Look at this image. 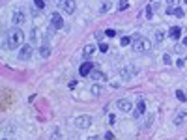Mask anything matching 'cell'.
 <instances>
[{"label": "cell", "mask_w": 187, "mask_h": 140, "mask_svg": "<svg viewBox=\"0 0 187 140\" xmlns=\"http://www.w3.org/2000/svg\"><path fill=\"white\" fill-rule=\"evenodd\" d=\"M22 41H25V34H22V30L17 28V26L11 28V30H8V32L4 34V47H6V49H10V51L21 47Z\"/></svg>", "instance_id": "6da1fadb"}, {"label": "cell", "mask_w": 187, "mask_h": 140, "mask_svg": "<svg viewBox=\"0 0 187 140\" xmlns=\"http://www.w3.org/2000/svg\"><path fill=\"white\" fill-rule=\"evenodd\" d=\"M131 39H133V43H131V45H133V51H135V52H146V51H150L152 43H150L146 37L135 34V36H131Z\"/></svg>", "instance_id": "7a4b0ae2"}, {"label": "cell", "mask_w": 187, "mask_h": 140, "mask_svg": "<svg viewBox=\"0 0 187 140\" xmlns=\"http://www.w3.org/2000/svg\"><path fill=\"white\" fill-rule=\"evenodd\" d=\"M11 22H13V26H22L26 22V13L22 10H15L11 13Z\"/></svg>", "instance_id": "3957f363"}, {"label": "cell", "mask_w": 187, "mask_h": 140, "mask_svg": "<svg viewBox=\"0 0 187 140\" xmlns=\"http://www.w3.org/2000/svg\"><path fill=\"white\" fill-rule=\"evenodd\" d=\"M92 125V118H90V116H77V118H75V127L77 129H88Z\"/></svg>", "instance_id": "277c9868"}, {"label": "cell", "mask_w": 187, "mask_h": 140, "mask_svg": "<svg viewBox=\"0 0 187 140\" xmlns=\"http://www.w3.org/2000/svg\"><path fill=\"white\" fill-rule=\"evenodd\" d=\"M60 8H62L67 15H73L75 10H77V4H75V0H64V2L60 4Z\"/></svg>", "instance_id": "5b68a950"}, {"label": "cell", "mask_w": 187, "mask_h": 140, "mask_svg": "<svg viewBox=\"0 0 187 140\" xmlns=\"http://www.w3.org/2000/svg\"><path fill=\"white\" fill-rule=\"evenodd\" d=\"M135 73H137V71H135L133 65H127V67H122V69H120V77H122V80H125V82L131 80Z\"/></svg>", "instance_id": "8992f818"}, {"label": "cell", "mask_w": 187, "mask_h": 140, "mask_svg": "<svg viewBox=\"0 0 187 140\" xmlns=\"http://www.w3.org/2000/svg\"><path fill=\"white\" fill-rule=\"evenodd\" d=\"M51 26H53L54 30L64 28V19H62V15H60L58 11H54V13H53V17H51Z\"/></svg>", "instance_id": "52a82bcc"}, {"label": "cell", "mask_w": 187, "mask_h": 140, "mask_svg": "<svg viewBox=\"0 0 187 140\" xmlns=\"http://www.w3.org/2000/svg\"><path fill=\"white\" fill-rule=\"evenodd\" d=\"M32 56V45H22L21 47V51H19V60H30Z\"/></svg>", "instance_id": "ba28073f"}, {"label": "cell", "mask_w": 187, "mask_h": 140, "mask_svg": "<svg viewBox=\"0 0 187 140\" xmlns=\"http://www.w3.org/2000/svg\"><path fill=\"white\" fill-rule=\"evenodd\" d=\"M116 107H118L120 110H124V112H131L133 103H131L129 99H118V101H116Z\"/></svg>", "instance_id": "9c48e42d"}, {"label": "cell", "mask_w": 187, "mask_h": 140, "mask_svg": "<svg viewBox=\"0 0 187 140\" xmlns=\"http://www.w3.org/2000/svg\"><path fill=\"white\" fill-rule=\"evenodd\" d=\"M96 67L92 62H84L82 65H81V69H79V73H81V77H90V73H92V69Z\"/></svg>", "instance_id": "30bf717a"}, {"label": "cell", "mask_w": 187, "mask_h": 140, "mask_svg": "<svg viewBox=\"0 0 187 140\" xmlns=\"http://www.w3.org/2000/svg\"><path fill=\"white\" fill-rule=\"evenodd\" d=\"M28 39H30V45H41V37H39V32H38V28H32L30 30V34H28Z\"/></svg>", "instance_id": "8fae6325"}, {"label": "cell", "mask_w": 187, "mask_h": 140, "mask_svg": "<svg viewBox=\"0 0 187 140\" xmlns=\"http://www.w3.org/2000/svg\"><path fill=\"white\" fill-rule=\"evenodd\" d=\"M144 110H146V105H144V101H138V103H137V108L133 110V118H140V116L144 114Z\"/></svg>", "instance_id": "7c38bea8"}, {"label": "cell", "mask_w": 187, "mask_h": 140, "mask_svg": "<svg viewBox=\"0 0 187 140\" xmlns=\"http://www.w3.org/2000/svg\"><path fill=\"white\" fill-rule=\"evenodd\" d=\"M90 79H94V80L97 82V80H105V75L101 73V69H99V67H94V69H92V73H90Z\"/></svg>", "instance_id": "4fadbf2b"}, {"label": "cell", "mask_w": 187, "mask_h": 140, "mask_svg": "<svg viewBox=\"0 0 187 140\" xmlns=\"http://www.w3.org/2000/svg\"><path fill=\"white\" fill-rule=\"evenodd\" d=\"M38 52H39L41 58H49L51 56V47L47 45V43H43V45H39V51Z\"/></svg>", "instance_id": "5bb4252c"}, {"label": "cell", "mask_w": 187, "mask_h": 140, "mask_svg": "<svg viewBox=\"0 0 187 140\" xmlns=\"http://www.w3.org/2000/svg\"><path fill=\"white\" fill-rule=\"evenodd\" d=\"M167 13L169 15H176V17H183V10L181 8H176V6H169L167 8Z\"/></svg>", "instance_id": "9a60e30c"}, {"label": "cell", "mask_w": 187, "mask_h": 140, "mask_svg": "<svg viewBox=\"0 0 187 140\" xmlns=\"http://www.w3.org/2000/svg\"><path fill=\"white\" fill-rule=\"evenodd\" d=\"M169 36H170L174 41H178V39H180V36H181V28H180V26H172V28L169 30Z\"/></svg>", "instance_id": "2e32d148"}, {"label": "cell", "mask_w": 187, "mask_h": 140, "mask_svg": "<svg viewBox=\"0 0 187 140\" xmlns=\"http://www.w3.org/2000/svg\"><path fill=\"white\" fill-rule=\"evenodd\" d=\"M185 120H187V112H178L174 118V125H181Z\"/></svg>", "instance_id": "e0dca14e"}, {"label": "cell", "mask_w": 187, "mask_h": 140, "mask_svg": "<svg viewBox=\"0 0 187 140\" xmlns=\"http://www.w3.org/2000/svg\"><path fill=\"white\" fill-rule=\"evenodd\" d=\"M90 90H92L94 95H101V84H97V82H96V84H92Z\"/></svg>", "instance_id": "ac0fdd59"}, {"label": "cell", "mask_w": 187, "mask_h": 140, "mask_svg": "<svg viewBox=\"0 0 187 140\" xmlns=\"http://www.w3.org/2000/svg\"><path fill=\"white\" fill-rule=\"evenodd\" d=\"M94 51H96V47H94V45H86L82 52H84V56H92V54H94Z\"/></svg>", "instance_id": "d6986e66"}, {"label": "cell", "mask_w": 187, "mask_h": 140, "mask_svg": "<svg viewBox=\"0 0 187 140\" xmlns=\"http://www.w3.org/2000/svg\"><path fill=\"white\" fill-rule=\"evenodd\" d=\"M110 6H112L110 2H103V4H101V8H99V11H101V13H107V11L110 10Z\"/></svg>", "instance_id": "ffe728a7"}, {"label": "cell", "mask_w": 187, "mask_h": 140, "mask_svg": "<svg viewBox=\"0 0 187 140\" xmlns=\"http://www.w3.org/2000/svg\"><path fill=\"white\" fill-rule=\"evenodd\" d=\"M165 39V32L163 30H155V41H163Z\"/></svg>", "instance_id": "44dd1931"}, {"label": "cell", "mask_w": 187, "mask_h": 140, "mask_svg": "<svg viewBox=\"0 0 187 140\" xmlns=\"http://www.w3.org/2000/svg\"><path fill=\"white\" fill-rule=\"evenodd\" d=\"M131 43H133V39H131V37H127V36H125V37H122V41H120V45H122V47H127V45H131Z\"/></svg>", "instance_id": "7402d4cb"}, {"label": "cell", "mask_w": 187, "mask_h": 140, "mask_svg": "<svg viewBox=\"0 0 187 140\" xmlns=\"http://www.w3.org/2000/svg\"><path fill=\"white\" fill-rule=\"evenodd\" d=\"M176 97H178L180 101H187V95H185L181 90H176Z\"/></svg>", "instance_id": "603a6c76"}, {"label": "cell", "mask_w": 187, "mask_h": 140, "mask_svg": "<svg viewBox=\"0 0 187 140\" xmlns=\"http://www.w3.org/2000/svg\"><path fill=\"white\" fill-rule=\"evenodd\" d=\"M152 15H153L152 6H146V10H144V17H146V19H152Z\"/></svg>", "instance_id": "cb8c5ba5"}, {"label": "cell", "mask_w": 187, "mask_h": 140, "mask_svg": "<svg viewBox=\"0 0 187 140\" xmlns=\"http://www.w3.org/2000/svg\"><path fill=\"white\" fill-rule=\"evenodd\" d=\"M34 6H36L38 10H43V8H45V0H34Z\"/></svg>", "instance_id": "d4e9b609"}, {"label": "cell", "mask_w": 187, "mask_h": 140, "mask_svg": "<svg viewBox=\"0 0 187 140\" xmlns=\"http://www.w3.org/2000/svg\"><path fill=\"white\" fill-rule=\"evenodd\" d=\"M163 62H165L167 65H170V64H172V58H170V54H165V56H163Z\"/></svg>", "instance_id": "484cf974"}, {"label": "cell", "mask_w": 187, "mask_h": 140, "mask_svg": "<svg viewBox=\"0 0 187 140\" xmlns=\"http://www.w3.org/2000/svg\"><path fill=\"white\" fill-rule=\"evenodd\" d=\"M99 51H101V52H107V51H109V45H107V43H99Z\"/></svg>", "instance_id": "4316f807"}, {"label": "cell", "mask_w": 187, "mask_h": 140, "mask_svg": "<svg viewBox=\"0 0 187 140\" xmlns=\"http://www.w3.org/2000/svg\"><path fill=\"white\" fill-rule=\"evenodd\" d=\"M105 36H107V37H114V36H116V32H114V30H107V32H105Z\"/></svg>", "instance_id": "83f0119b"}, {"label": "cell", "mask_w": 187, "mask_h": 140, "mask_svg": "<svg viewBox=\"0 0 187 140\" xmlns=\"http://www.w3.org/2000/svg\"><path fill=\"white\" fill-rule=\"evenodd\" d=\"M176 65H178V67H183V60H181V58H178V60H176Z\"/></svg>", "instance_id": "f1b7e54d"}, {"label": "cell", "mask_w": 187, "mask_h": 140, "mask_svg": "<svg viewBox=\"0 0 187 140\" xmlns=\"http://www.w3.org/2000/svg\"><path fill=\"white\" fill-rule=\"evenodd\" d=\"M103 36H105L103 32H96V37H97V39H103Z\"/></svg>", "instance_id": "f546056e"}, {"label": "cell", "mask_w": 187, "mask_h": 140, "mask_svg": "<svg viewBox=\"0 0 187 140\" xmlns=\"http://www.w3.org/2000/svg\"><path fill=\"white\" fill-rule=\"evenodd\" d=\"M167 4L169 6H174V4H178V0H167Z\"/></svg>", "instance_id": "4dcf8cb0"}, {"label": "cell", "mask_w": 187, "mask_h": 140, "mask_svg": "<svg viewBox=\"0 0 187 140\" xmlns=\"http://www.w3.org/2000/svg\"><path fill=\"white\" fill-rule=\"evenodd\" d=\"M75 86H77V80H71V82H69V88H71V90H73Z\"/></svg>", "instance_id": "1f68e13d"}, {"label": "cell", "mask_w": 187, "mask_h": 140, "mask_svg": "<svg viewBox=\"0 0 187 140\" xmlns=\"http://www.w3.org/2000/svg\"><path fill=\"white\" fill-rule=\"evenodd\" d=\"M181 41H183V47H187V36H185V37H183Z\"/></svg>", "instance_id": "d6a6232c"}, {"label": "cell", "mask_w": 187, "mask_h": 140, "mask_svg": "<svg viewBox=\"0 0 187 140\" xmlns=\"http://www.w3.org/2000/svg\"><path fill=\"white\" fill-rule=\"evenodd\" d=\"M88 140H101L99 136H92V138H88Z\"/></svg>", "instance_id": "836d02e7"}, {"label": "cell", "mask_w": 187, "mask_h": 140, "mask_svg": "<svg viewBox=\"0 0 187 140\" xmlns=\"http://www.w3.org/2000/svg\"><path fill=\"white\" fill-rule=\"evenodd\" d=\"M120 4H127V0H120Z\"/></svg>", "instance_id": "e575fe53"}, {"label": "cell", "mask_w": 187, "mask_h": 140, "mask_svg": "<svg viewBox=\"0 0 187 140\" xmlns=\"http://www.w3.org/2000/svg\"><path fill=\"white\" fill-rule=\"evenodd\" d=\"M62 2H64V0H56V4H58V6H60V4H62Z\"/></svg>", "instance_id": "d590c367"}, {"label": "cell", "mask_w": 187, "mask_h": 140, "mask_svg": "<svg viewBox=\"0 0 187 140\" xmlns=\"http://www.w3.org/2000/svg\"><path fill=\"white\" fill-rule=\"evenodd\" d=\"M185 4H187V0H185Z\"/></svg>", "instance_id": "8d00e7d4"}, {"label": "cell", "mask_w": 187, "mask_h": 140, "mask_svg": "<svg viewBox=\"0 0 187 140\" xmlns=\"http://www.w3.org/2000/svg\"><path fill=\"white\" fill-rule=\"evenodd\" d=\"M183 140H187V138H183Z\"/></svg>", "instance_id": "74e56055"}, {"label": "cell", "mask_w": 187, "mask_h": 140, "mask_svg": "<svg viewBox=\"0 0 187 140\" xmlns=\"http://www.w3.org/2000/svg\"><path fill=\"white\" fill-rule=\"evenodd\" d=\"M45 2H47V0H45Z\"/></svg>", "instance_id": "f35d334b"}, {"label": "cell", "mask_w": 187, "mask_h": 140, "mask_svg": "<svg viewBox=\"0 0 187 140\" xmlns=\"http://www.w3.org/2000/svg\"><path fill=\"white\" fill-rule=\"evenodd\" d=\"M4 140H6V138H4Z\"/></svg>", "instance_id": "ab89813d"}]
</instances>
